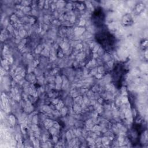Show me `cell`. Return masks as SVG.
Returning a JSON list of instances; mask_svg holds the SVG:
<instances>
[{
    "instance_id": "6da1fadb",
    "label": "cell",
    "mask_w": 148,
    "mask_h": 148,
    "mask_svg": "<svg viewBox=\"0 0 148 148\" xmlns=\"http://www.w3.org/2000/svg\"><path fill=\"white\" fill-rule=\"evenodd\" d=\"M96 42L108 53H111L116 49L117 40L116 36L106 28H101L95 35Z\"/></svg>"
},
{
    "instance_id": "277c9868",
    "label": "cell",
    "mask_w": 148,
    "mask_h": 148,
    "mask_svg": "<svg viewBox=\"0 0 148 148\" xmlns=\"http://www.w3.org/2000/svg\"><path fill=\"white\" fill-rule=\"evenodd\" d=\"M144 127L142 123H135L131 128V131L130 134V139L132 144H136L139 142L140 137L144 131Z\"/></svg>"
},
{
    "instance_id": "7a4b0ae2",
    "label": "cell",
    "mask_w": 148,
    "mask_h": 148,
    "mask_svg": "<svg viewBox=\"0 0 148 148\" xmlns=\"http://www.w3.org/2000/svg\"><path fill=\"white\" fill-rule=\"evenodd\" d=\"M128 72V68L125 62H119L114 65L111 76L113 83L117 88H121L123 86Z\"/></svg>"
},
{
    "instance_id": "3957f363",
    "label": "cell",
    "mask_w": 148,
    "mask_h": 148,
    "mask_svg": "<svg viewBox=\"0 0 148 148\" xmlns=\"http://www.w3.org/2000/svg\"><path fill=\"white\" fill-rule=\"evenodd\" d=\"M105 14L101 7L96 8L91 14V22L97 28H102L105 21Z\"/></svg>"
},
{
    "instance_id": "5b68a950",
    "label": "cell",
    "mask_w": 148,
    "mask_h": 148,
    "mask_svg": "<svg viewBox=\"0 0 148 148\" xmlns=\"http://www.w3.org/2000/svg\"><path fill=\"white\" fill-rule=\"evenodd\" d=\"M133 19L131 17V15L129 14H126L124 15L122 19V24L124 27H128L130 26L133 24Z\"/></svg>"
}]
</instances>
